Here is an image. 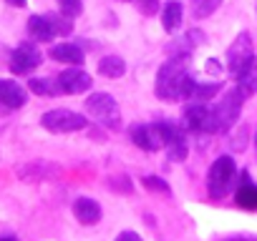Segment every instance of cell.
<instances>
[{
  "label": "cell",
  "instance_id": "8992f818",
  "mask_svg": "<svg viewBox=\"0 0 257 241\" xmlns=\"http://www.w3.org/2000/svg\"><path fill=\"white\" fill-rule=\"evenodd\" d=\"M132 141L144 148V151H159L167 146V128H164V120H157V124H137L132 126Z\"/></svg>",
  "mask_w": 257,
  "mask_h": 241
},
{
  "label": "cell",
  "instance_id": "4fadbf2b",
  "mask_svg": "<svg viewBox=\"0 0 257 241\" xmlns=\"http://www.w3.org/2000/svg\"><path fill=\"white\" fill-rule=\"evenodd\" d=\"M28 36L38 43H46V40H53L56 38V30H53V23L46 16H31L28 18Z\"/></svg>",
  "mask_w": 257,
  "mask_h": 241
},
{
  "label": "cell",
  "instance_id": "9c48e42d",
  "mask_svg": "<svg viewBox=\"0 0 257 241\" xmlns=\"http://www.w3.org/2000/svg\"><path fill=\"white\" fill-rule=\"evenodd\" d=\"M56 83H58V90H61V93H68V96L86 93V90L93 86L91 76H88L86 70H81V66H76V68H66V70L56 78Z\"/></svg>",
  "mask_w": 257,
  "mask_h": 241
},
{
  "label": "cell",
  "instance_id": "e0dca14e",
  "mask_svg": "<svg viewBox=\"0 0 257 241\" xmlns=\"http://www.w3.org/2000/svg\"><path fill=\"white\" fill-rule=\"evenodd\" d=\"M234 80H237V86L242 88L244 96H254V93H257V60L252 58V60L244 66V70H242Z\"/></svg>",
  "mask_w": 257,
  "mask_h": 241
},
{
  "label": "cell",
  "instance_id": "7a4b0ae2",
  "mask_svg": "<svg viewBox=\"0 0 257 241\" xmlns=\"http://www.w3.org/2000/svg\"><path fill=\"white\" fill-rule=\"evenodd\" d=\"M244 93L239 86L229 88L219 100L217 106H212V113H209V134H227L237 120H239V113H242V103H244Z\"/></svg>",
  "mask_w": 257,
  "mask_h": 241
},
{
  "label": "cell",
  "instance_id": "484cf974",
  "mask_svg": "<svg viewBox=\"0 0 257 241\" xmlns=\"http://www.w3.org/2000/svg\"><path fill=\"white\" fill-rule=\"evenodd\" d=\"M229 146H232V151H244V146H247V126H239V131L232 134Z\"/></svg>",
  "mask_w": 257,
  "mask_h": 241
},
{
  "label": "cell",
  "instance_id": "d4e9b609",
  "mask_svg": "<svg viewBox=\"0 0 257 241\" xmlns=\"http://www.w3.org/2000/svg\"><path fill=\"white\" fill-rule=\"evenodd\" d=\"M58 8H61L63 16L76 18V16L83 13V0H58Z\"/></svg>",
  "mask_w": 257,
  "mask_h": 241
},
{
  "label": "cell",
  "instance_id": "cb8c5ba5",
  "mask_svg": "<svg viewBox=\"0 0 257 241\" xmlns=\"http://www.w3.org/2000/svg\"><path fill=\"white\" fill-rule=\"evenodd\" d=\"M149 191H157V194H164V196H169L172 194V188H169V184L162 178V176H147L144 181H142Z\"/></svg>",
  "mask_w": 257,
  "mask_h": 241
},
{
  "label": "cell",
  "instance_id": "1f68e13d",
  "mask_svg": "<svg viewBox=\"0 0 257 241\" xmlns=\"http://www.w3.org/2000/svg\"><path fill=\"white\" fill-rule=\"evenodd\" d=\"M254 146H257V131H254Z\"/></svg>",
  "mask_w": 257,
  "mask_h": 241
},
{
  "label": "cell",
  "instance_id": "30bf717a",
  "mask_svg": "<svg viewBox=\"0 0 257 241\" xmlns=\"http://www.w3.org/2000/svg\"><path fill=\"white\" fill-rule=\"evenodd\" d=\"M209 113H212V106L189 103L184 110V126L194 134H209Z\"/></svg>",
  "mask_w": 257,
  "mask_h": 241
},
{
  "label": "cell",
  "instance_id": "603a6c76",
  "mask_svg": "<svg viewBox=\"0 0 257 241\" xmlns=\"http://www.w3.org/2000/svg\"><path fill=\"white\" fill-rule=\"evenodd\" d=\"M48 18H51V23H53V30H56V36H68L71 30H73V23H71V18L68 16H58V13H48Z\"/></svg>",
  "mask_w": 257,
  "mask_h": 241
},
{
  "label": "cell",
  "instance_id": "5bb4252c",
  "mask_svg": "<svg viewBox=\"0 0 257 241\" xmlns=\"http://www.w3.org/2000/svg\"><path fill=\"white\" fill-rule=\"evenodd\" d=\"M53 60L58 63H68V66H83V48H78L76 43H58L51 48L48 53Z\"/></svg>",
  "mask_w": 257,
  "mask_h": 241
},
{
  "label": "cell",
  "instance_id": "f1b7e54d",
  "mask_svg": "<svg viewBox=\"0 0 257 241\" xmlns=\"http://www.w3.org/2000/svg\"><path fill=\"white\" fill-rule=\"evenodd\" d=\"M6 3H8V6H13V8H26L28 0H6Z\"/></svg>",
  "mask_w": 257,
  "mask_h": 241
},
{
  "label": "cell",
  "instance_id": "4316f807",
  "mask_svg": "<svg viewBox=\"0 0 257 241\" xmlns=\"http://www.w3.org/2000/svg\"><path fill=\"white\" fill-rule=\"evenodd\" d=\"M113 241H144V238H142L137 231H121V234H118Z\"/></svg>",
  "mask_w": 257,
  "mask_h": 241
},
{
  "label": "cell",
  "instance_id": "ffe728a7",
  "mask_svg": "<svg viewBox=\"0 0 257 241\" xmlns=\"http://www.w3.org/2000/svg\"><path fill=\"white\" fill-rule=\"evenodd\" d=\"M167 154H169V161H177V164H182V161L187 158V138H184V131H182V128L169 138Z\"/></svg>",
  "mask_w": 257,
  "mask_h": 241
},
{
  "label": "cell",
  "instance_id": "d6986e66",
  "mask_svg": "<svg viewBox=\"0 0 257 241\" xmlns=\"http://www.w3.org/2000/svg\"><path fill=\"white\" fill-rule=\"evenodd\" d=\"M219 93V83H194V88H192V93H189V103H207V100H212L214 96Z\"/></svg>",
  "mask_w": 257,
  "mask_h": 241
},
{
  "label": "cell",
  "instance_id": "6da1fadb",
  "mask_svg": "<svg viewBox=\"0 0 257 241\" xmlns=\"http://www.w3.org/2000/svg\"><path fill=\"white\" fill-rule=\"evenodd\" d=\"M194 78L189 76L187 70V58H169L159 73H157V86H154V93L162 98V100H187L192 88H194Z\"/></svg>",
  "mask_w": 257,
  "mask_h": 241
},
{
  "label": "cell",
  "instance_id": "f546056e",
  "mask_svg": "<svg viewBox=\"0 0 257 241\" xmlns=\"http://www.w3.org/2000/svg\"><path fill=\"white\" fill-rule=\"evenodd\" d=\"M0 241H18V238H16V236H3Z\"/></svg>",
  "mask_w": 257,
  "mask_h": 241
},
{
  "label": "cell",
  "instance_id": "83f0119b",
  "mask_svg": "<svg viewBox=\"0 0 257 241\" xmlns=\"http://www.w3.org/2000/svg\"><path fill=\"white\" fill-rule=\"evenodd\" d=\"M139 6H142L144 13H154L157 6H159V0H139Z\"/></svg>",
  "mask_w": 257,
  "mask_h": 241
},
{
  "label": "cell",
  "instance_id": "2e32d148",
  "mask_svg": "<svg viewBox=\"0 0 257 241\" xmlns=\"http://www.w3.org/2000/svg\"><path fill=\"white\" fill-rule=\"evenodd\" d=\"M182 16H184V8H182L179 0H167L164 8H162V26H164V30H167V33L179 30Z\"/></svg>",
  "mask_w": 257,
  "mask_h": 241
},
{
  "label": "cell",
  "instance_id": "ba28073f",
  "mask_svg": "<svg viewBox=\"0 0 257 241\" xmlns=\"http://www.w3.org/2000/svg\"><path fill=\"white\" fill-rule=\"evenodd\" d=\"M43 63V56L38 50L36 43H21L13 53H11V70L16 76H26L31 70H36Z\"/></svg>",
  "mask_w": 257,
  "mask_h": 241
},
{
  "label": "cell",
  "instance_id": "3957f363",
  "mask_svg": "<svg viewBox=\"0 0 257 241\" xmlns=\"http://www.w3.org/2000/svg\"><path fill=\"white\" fill-rule=\"evenodd\" d=\"M237 184V166L232 156H219L207 174V191L212 198H222L229 194V188Z\"/></svg>",
  "mask_w": 257,
  "mask_h": 241
},
{
  "label": "cell",
  "instance_id": "44dd1931",
  "mask_svg": "<svg viewBox=\"0 0 257 241\" xmlns=\"http://www.w3.org/2000/svg\"><path fill=\"white\" fill-rule=\"evenodd\" d=\"M28 88L33 93H38V96H58L61 93L56 78H31L28 80Z\"/></svg>",
  "mask_w": 257,
  "mask_h": 241
},
{
  "label": "cell",
  "instance_id": "8fae6325",
  "mask_svg": "<svg viewBox=\"0 0 257 241\" xmlns=\"http://www.w3.org/2000/svg\"><path fill=\"white\" fill-rule=\"evenodd\" d=\"M28 100V93L23 86H18L16 80L0 78V106L6 108H23Z\"/></svg>",
  "mask_w": 257,
  "mask_h": 241
},
{
  "label": "cell",
  "instance_id": "277c9868",
  "mask_svg": "<svg viewBox=\"0 0 257 241\" xmlns=\"http://www.w3.org/2000/svg\"><path fill=\"white\" fill-rule=\"evenodd\" d=\"M86 110L98 120L101 126L111 128V131H118L121 128V110H118V103L111 93H91L88 100H86Z\"/></svg>",
  "mask_w": 257,
  "mask_h": 241
},
{
  "label": "cell",
  "instance_id": "7402d4cb",
  "mask_svg": "<svg viewBox=\"0 0 257 241\" xmlns=\"http://www.w3.org/2000/svg\"><path fill=\"white\" fill-rule=\"evenodd\" d=\"M219 3H222V0H189V6H192V16H194L197 20L209 18V16L219 8Z\"/></svg>",
  "mask_w": 257,
  "mask_h": 241
},
{
  "label": "cell",
  "instance_id": "9a60e30c",
  "mask_svg": "<svg viewBox=\"0 0 257 241\" xmlns=\"http://www.w3.org/2000/svg\"><path fill=\"white\" fill-rule=\"evenodd\" d=\"M234 204H237L239 208H247V211H254V208H257V186L249 181L247 171H242V184L237 186Z\"/></svg>",
  "mask_w": 257,
  "mask_h": 241
},
{
  "label": "cell",
  "instance_id": "52a82bcc",
  "mask_svg": "<svg viewBox=\"0 0 257 241\" xmlns=\"http://www.w3.org/2000/svg\"><path fill=\"white\" fill-rule=\"evenodd\" d=\"M252 58H254L252 38H249V33H239L234 38V43L229 46V50H227V70H229V76L237 78Z\"/></svg>",
  "mask_w": 257,
  "mask_h": 241
},
{
  "label": "cell",
  "instance_id": "7c38bea8",
  "mask_svg": "<svg viewBox=\"0 0 257 241\" xmlns=\"http://www.w3.org/2000/svg\"><path fill=\"white\" fill-rule=\"evenodd\" d=\"M73 216H76L83 226H93V224L101 221V206H98L93 198L81 196V198L73 201Z\"/></svg>",
  "mask_w": 257,
  "mask_h": 241
},
{
  "label": "cell",
  "instance_id": "5b68a950",
  "mask_svg": "<svg viewBox=\"0 0 257 241\" xmlns=\"http://www.w3.org/2000/svg\"><path fill=\"white\" fill-rule=\"evenodd\" d=\"M41 126L51 134H76V131H83L88 126V120L76 110L53 108V110H46L41 116Z\"/></svg>",
  "mask_w": 257,
  "mask_h": 241
},
{
  "label": "cell",
  "instance_id": "4dcf8cb0",
  "mask_svg": "<svg viewBox=\"0 0 257 241\" xmlns=\"http://www.w3.org/2000/svg\"><path fill=\"white\" fill-rule=\"evenodd\" d=\"M229 241H257V238H229Z\"/></svg>",
  "mask_w": 257,
  "mask_h": 241
},
{
  "label": "cell",
  "instance_id": "ac0fdd59",
  "mask_svg": "<svg viewBox=\"0 0 257 241\" xmlns=\"http://www.w3.org/2000/svg\"><path fill=\"white\" fill-rule=\"evenodd\" d=\"M98 73L106 78H121L126 73V63L121 56H106L98 60Z\"/></svg>",
  "mask_w": 257,
  "mask_h": 241
}]
</instances>
